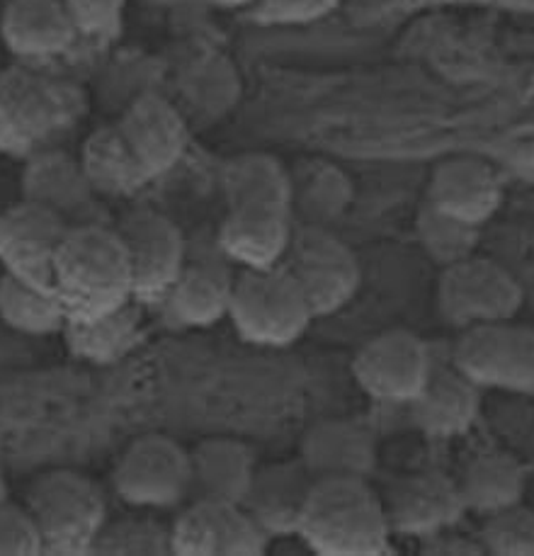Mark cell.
Returning a JSON list of instances; mask_svg holds the SVG:
<instances>
[{
  "label": "cell",
  "instance_id": "cell-13",
  "mask_svg": "<svg viewBox=\"0 0 534 556\" xmlns=\"http://www.w3.org/2000/svg\"><path fill=\"white\" fill-rule=\"evenodd\" d=\"M170 530L178 556H263L270 540L243 503L204 496L192 501Z\"/></svg>",
  "mask_w": 534,
  "mask_h": 556
},
{
  "label": "cell",
  "instance_id": "cell-15",
  "mask_svg": "<svg viewBox=\"0 0 534 556\" xmlns=\"http://www.w3.org/2000/svg\"><path fill=\"white\" fill-rule=\"evenodd\" d=\"M384 508L392 532L420 540L455 528L467 510L457 479L435 469L406 473L392 481Z\"/></svg>",
  "mask_w": 534,
  "mask_h": 556
},
{
  "label": "cell",
  "instance_id": "cell-9",
  "mask_svg": "<svg viewBox=\"0 0 534 556\" xmlns=\"http://www.w3.org/2000/svg\"><path fill=\"white\" fill-rule=\"evenodd\" d=\"M452 363L481 389L534 396V328L512 318L467 328Z\"/></svg>",
  "mask_w": 534,
  "mask_h": 556
},
{
  "label": "cell",
  "instance_id": "cell-5",
  "mask_svg": "<svg viewBox=\"0 0 534 556\" xmlns=\"http://www.w3.org/2000/svg\"><path fill=\"white\" fill-rule=\"evenodd\" d=\"M71 119V90L29 64L0 68V153L25 161L56 147Z\"/></svg>",
  "mask_w": 534,
  "mask_h": 556
},
{
  "label": "cell",
  "instance_id": "cell-3",
  "mask_svg": "<svg viewBox=\"0 0 534 556\" xmlns=\"http://www.w3.org/2000/svg\"><path fill=\"white\" fill-rule=\"evenodd\" d=\"M229 318L243 341L284 348L300 341L316 316L302 287L280 263L272 267H243L236 275Z\"/></svg>",
  "mask_w": 534,
  "mask_h": 556
},
{
  "label": "cell",
  "instance_id": "cell-2",
  "mask_svg": "<svg viewBox=\"0 0 534 556\" xmlns=\"http://www.w3.org/2000/svg\"><path fill=\"white\" fill-rule=\"evenodd\" d=\"M300 534L321 556H382L394 532L367 479H316Z\"/></svg>",
  "mask_w": 534,
  "mask_h": 556
},
{
  "label": "cell",
  "instance_id": "cell-6",
  "mask_svg": "<svg viewBox=\"0 0 534 556\" xmlns=\"http://www.w3.org/2000/svg\"><path fill=\"white\" fill-rule=\"evenodd\" d=\"M282 265L302 287L316 318L341 312L363 285L357 255L323 224L294 226Z\"/></svg>",
  "mask_w": 534,
  "mask_h": 556
},
{
  "label": "cell",
  "instance_id": "cell-23",
  "mask_svg": "<svg viewBox=\"0 0 534 556\" xmlns=\"http://www.w3.org/2000/svg\"><path fill=\"white\" fill-rule=\"evenodd\" d=\"M294 233L292 212L277 207H226L217 245L241 267H272L284 261Z\"/></svg>",
  "mask_w": 534,
  "mask_h": 556
},
{
  "label": "cell",
  "instance_id": "cell-20",
  "mask_svg": "<svg viewBox=\"0 0 534 556\" xmlns=\"http://www.w3.org/2000/svg\"><path fill=\"white\" fill-rule=\"evenodd\" d=\"M314 483L316 477L302 459L258 467L249 496L243 498V508L267 538L300 534Z\"/></svg>",
  "mask_w": 534,
  "mask_h": 556
},
{
  "label": "cell",
  "instance_id": "cell-19",
  "mask_svg": "<svg viewBox=\"0 0 534 556\" xmlns=\"http://www.w3.org/2000/svg\"><path fill=\"white\" fill-rule=\"evenodd\" d=\"M503 194L506 190L500 175L488 161L455 156L435 166L425 190V202L481 229L500 210Z\"/></svg>",
  "mask_w": 534,
  "mask_h": 556
},
{
  "label": "cell",
  "instance_id": "cell-34",
  "mask_svg": "<svg viewBox=\"0 0 534 556\" xmlns=\"http://www.w3.org/2000/svg\"><path fill=\"white\" fill-rule=\"evenodd\" d=\"M80 37H107L117 33L127 0H64Z\"/></svg>",
  "mask_w": 534,
  "mask_h": 556
},
{
  "label": "cell",
  "instance_id": "cell-22",
  "mask_svg": "<svg viewBox=\"0 0 534 556\" xmlns=\"http://www.w3.org/2000/svg\"><path fill=\"white\" fill-rule=\"evenodd\" d=\"M410 408L418 430L430 438H459L476 424L481 408V387L461 372L455 363H437L428 384Z\"/></svg>",
  "mask_w": 534,
  "mask_h": 556
},
{
  "label": "cell",
  "instance_id": "cell-1",
  "mask_svg": "<svg viewBox=\"0 0 534 556\" xmlns=\"http://www.w3.org/2000/svg\"><path fill=\"white\" fill-rule=\"evenodd\" d=\"M54 290L68 316L102 314L131 302V265L119 231L100 222L71 226L54 263Z\"/></svg>",
  "mask_w": 534,
  "mask_h": 556
},
{
  "label": "cell",
  "instance_id": "cell-33",
  "mask_svg": "<svg viewBox=\"0 0 534 556\" xmlns=\"http://www.w3.org/2000/svg\"><path fill=\"white\" fill-rule=\"evenodd\" d=\"M44 554V538L27 503H0V556Z\"/></svg>",
  "mask_w": 534,
  "mask_h": 556
},
{
  "label": "cell",
  "instance_id": "cell-18",
  "mask_svg": "<svg viewBox=\"0 0 534 556\" xmlns=\"http://www.w3.org/2000/svg\"><path fill=\"white\" fill-rule=\"evenodd\" d=\"M78 37L64 0H8L0 13V39L17 64L64 56Z\"/></svg>",
  "mask_w": 534,
  "mask_h": 556
},
{
  "label": "cell",
  "instance_id": "cell-8",
  "mask_svg": "<svg viewBox=\"0 0 534 556\" xmlns=\"http://www.w3.org/2000/svg\"><path fill=\"white\" fill-rule=\"evenodd\" d=\"M112 486L134 508H176L192 491L190 450L163 432L131 440L112 471Z\"/></svg>",
  "mask_w": 534,
  "mask_h": 556
},
{
  "label": "cell",
  "instance_id": "cell-32",
  "mask_svg": "<svg viewBox=\"0 0 534 556\" xmlns=\"http://www.w3.org/2000/svg\"><path fill=\"white\" fill-rule=\"evenodd\" d=\"M479 542L493 556H534V510L520 501L486 515Z\"/></svg>",
  "mask_w": 534,
  "mask_h": 556
},
{
  "label": "cell",
  "instance_id": "cell-29",
  "mask_svg": "<svg viewBox=\"0 0 534 556\" xmlns=\"http://www.w3.org/2000/svg\"><path fill=\"white\" fill-rule=\"evenodd\" d=\"M0 321L23 336H54L64 331L68 308L51 285L3 273L0 277Z\"/></svg>",
  "mask_w": 534,
  "mask_h": 556
},
{
  "label": "cell",
  "instance_id": "cell-35",
  "mask_svg": "<svg viewBox=\"0 0 534 556\" xmlns=\"http://www.w3.org/2000/svg\"><path fill=\"white\" fill-rule=\"evenodd\" d=\"M343 0H258L251 10L265 25H309L341 5Z\"/></svg>",
  "mask_w": 534,
  "mask_h": 556
},
{
  "label": "cell",
  "instance_id": "cell-27",
  "mask_svg": "<svg viewBox=\"0 0 534 556\" xmlns=\"http://www.w3.org/2000/svg\"><path fill=\"white\" fill-rule=\"evenodd\" d=\"M84 170L100 198H127L151 182L147 170L134 156L117 122L102 125L84 141L78 153Z\"/></svg>",
  "mask_w": 534,
  "mask_h": 556
},
{
  "label": "cell",
  "instance_id": "cell-12",
  "mask_svg": "<svg viewBox=\"0 0 534 556\" xmlns=\"http://www.w3.org/2000/svg\"><path fill=\"white\" fill-rule=\"evenodd\" d=\"M233 282L231 261L217 241L190 243L178 280L158 306L176 328H207L229 316Z\"/></svg>",
  "mask_w": 534,
  "mask_h": 556
},
{
  "label": "cell",
  "instance_id": "cell-28",
  "mask_svg": "<svg viewBox=\"0 0 534 556\" xmlns=\"http://www.w3.org/2000/svg\"><path fill=\"white\" fill-rule=\"evenodd\" d=\"M457 486L467 510L479 515L498 513L516 506L525 493V469L508 452L488 450L467 462L457 479Z\"/></svg>",
  "mask_w": 534,
  "mask_h": 556
},
{
  "label": "cell",
  "instance_id": "cell-4",
  "mask_svg": "<svg viewBox=\"0 0 534 556\" xmlns=\"http://www.w3.org/2000/svg\"><path fill=\"white\" fill-rule=\"evenodd\" d=\"M25 503L42 530L44 554H92L107 525L105 493L86 473L74 469H51L37 477Z\"/></svg>",
  "mask_w": 534,
  "mask_h": 556
},
{
  "label": "cell",
  "instance_id": "cell-30",
  "mask_svg": "<svg viewBox=\"0 0 534 556\" xmlns=\"http://www.w3.org/2000/svg\"><path fill=\"white\" fill-rule=\"evenodd\" d=\"M416 233L423 251L443 267L474 255L481 239L479 226H471L457 219V216L440 212L425 200L416 214Z\"/></svg>",
  "mask_w": 534,
  "mask_h": 556
},
{
  "label": "cell",
  "instance_id": "cell-36",
  "mask_svg": "<svg viewBox=\"0 0 534 556\" xmlns=\"http://www.w3.org/2000/svg\"><path fill=\"white\" fill-rule=\"evenodd\" d=\"M420 554L425 556H481L486 554L481 547L479 538H467V534H457L452 528L440 530L435 534L423 538V547Z\"/></svg>",
  "mask_w": 534,
  "mask_h": 556
},
{
  "label": "cell",
  "instance_id": "cell-11",
  "mask_svg": "<svg viewBox=\"0 0 534 556\" xmlns=\"http://www.w3.org/2000/svg\"><path fill=\"white\" fill-rule=\"evenodd\" d=\"M117 231L129 255L134 300L158 306L178 280L190 241L170 216L153 210L129 212Z\"/></svg>",
  "mask_w": 534,
  "mask_h": 556
},
{
  "label": "cell",
  "instance_id": "cell-37",
  "mask_svg": "<svg viewBox=\"0 0 534 556\" xmlns=\"http://www.w3.org/2000/svg\"><path fill=\"white\" fill-rule=\"evenodd\" d=\"M214 8H224V10H241V8H253L258 0H204Z\"/></svg>",
  "mask_w": 534,
  "mask_h": 556
},
{
  "label": "cell",
  "instance_id": "cell-24",
  "mask_svg": "<svg viewBox=\"0 0 534 556\" xmlns=\"http://www.w3.org/2000/svg\"><path fill=\"white\" fill-rule=\"evenodd\" d=\"M192 491L204 498L243 503L258 471L253 450L236 438H207L190 450Z\"/></svg>",
  "mask_w": 534,
  "mask_h": 556
},
{
  "label": "cell",
  "instance_id": "cell-16",
  "mask_svg": "<svg viewBox=\"0 0 534 556\" xmlns=\"http://www.w3.org/2000/svg\"><path fill=\"white\" fill-rule=\"evenodd\" d=\"M117 127L151 180L176 168L190 143L188 119L156 92L134 98L119 115Z\"/></svg>",
  "mask_w": 534,
  "mask_h": 556
},
{
  "label": "cell",
  "instance_id": "cell-39",
  "mask_svg": "<svg viewBox=\"0 0 534 556\" xmlns=\"http://www.w3.org/2000/svg\"><path fill=\"white\" fill-rule=\"evenodd\" d=\"M153 5H163V8H173V5H180V3H188V0H149Z\"/></svg>",
  "mask_w": 534,
  "mask_h": 556
},
{
  "label": "cell",
  "instance_id": "cell-38",
  "mask_svg": "<svg viewBox=\"0 0 534 556\" xmlns=\"http://www.w3.org/2000/svg\"><path fill=\"white\" fill-rule=\"evenodd\" d=\"M5 498H10V496H8V479H5L3 469H0V503H3Z\"/></svg>",
  "mask_w": 534,
  "mask_h": 556
},
{
  "label": "cell",
  "instance_id": "cell-25",
  "mask_svg": "<svg viewBox=\"0 0 534 556\" xmlns=\"http://www.w3.org/2000/svg\"><path fill=\"white\" fill-rule=\"evenodd\" d=\"M64 341L71 355L92 365H110L129 355L141 336L139 302L131 300L110 312L92 316H68Z\"/></svg>",
  "mask_w": 534,
  "mask_h": 556
},
{
  "label": "cell",
  "instance_id": "cell-14",
  "mask_svg": "<svg viewBox=\"0 0 534 556\" xmlns=\"http://www.w3.org/2000/svg\"><path fill=\"white\" fill-rule=\"evenodd\" d=\"M71 224L42 204L20 200L0 210V265L5 273L54 287V263Z\"/></svg>",
  "mask_w": 534,
  "mask_h": 556
},
{
  "label": "cell",
  "instance_id": "cell-31",
  "mask_svg": "<svg viewBox=\"0 0 534 556\" xmlns=\"http://www.w3.org/2000/svg\"><path fill=\"white\" fill-rule=\"evenodd\" d=\"M92 554L166 556L173 554V530L153 518H122L102 528Z\"/></svg>",
  "mask_w": 534,
  "mask_h": 556
},
{
  "label": "cell",
  "instance_id": "cell-26",
  "mask_svg": "<svg viewBox=\"0 0 534 556\" xmlns=\"http://www.w3.org/2000/svg\"><path fill=\"white\" fill-rule=\"evenodd\" d=\"M226 207H277L294 212L292 173L265 151H245L224 166Z\"/></svg>",
  "mask_w": 534,
  "mask_h": 556
},
{
  "label": "cell",
  "instance_id": "cell-7",
  "mask_svg": "<svg viewBox=\"0 0 534 556\" xmlns=\"http://www.w3.org/2000/svg\"><path fill=\"white\" fill-rule=\"evenodd\" d=\"M525 292L508 267L484 255L443 267L437 285V308L449 326L467 328L516 318Z\"/></svg>",
  "mask_w": 534,
  "mask_h": 556
},
{
  "label": "cell",
  "instance_id": "cell-10",
  "mask_svg": "<svg viewBox=\"0 0 534 556\" xmlns=\"http://www.w3.org/2000/svg\"><path fill=\"white\" fill-rule=\"evenodd\" d=\"M435 355L423 338L406 328L374 336L357 350L353 375L369 399L410 406L428 384Z\"/></svg>",
  "mask_w": 534,
  "mask_h": 556
},
{
  "label": "cell",
  "instance_id": "cell-17",
  "mask_svg": "<svg viewBox=\"0 0 534 556\" xmlns=\"http://www.w3.org/2000/svg\"><path fill=\"white\" fill-rule=\"evenodd\" d=\"M20 190L25 200L56 212L71 226L96 222L92 212L100 194L92 190L84 163L66 149L49 147L25 159Z\"/></svg>",
  "mask_w": 534,
  "mask_h": 556
},
{
  "label": "cell",
  "instance_id": "cell-21",
  "mask_svg": "<svg viewBox=\"0 0 534 556\" xmlns=\"http://www.w3.org/2000/svg\"><path fill=\"white\" fill-rule=\"evenodd\" d=\"M300 459L316 479H369L377 467V442L355 420H318L304 432Z\"/></svg>",
  "mask_w": 534,
  "mask_h": 556
}]
</instances>
